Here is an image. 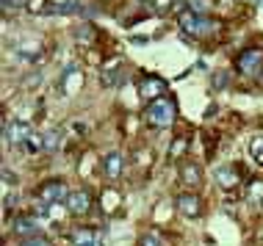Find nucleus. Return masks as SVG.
<instances>
[{
	"label": "nucleus",
	"mask_w": 263,
	"mask_h": 246,
	"mask_svg": "<svg viewBox=\"0 0 263 246\" xmlns=\"http://www.w3.org/2000/svg\"><path fill=\"white\" fill-rule=\"evenodd\" d=\"M136 246H169V243H166V238L161 235V230H147V233L136 241Z\"/></svg>",
	"instance_id": "f3484780"
},
{
	"label": "nucleus",
	"mask_w": 263,
	"mask_h": 246,
	"mask_svg": "<svg viewBox=\"0 0 263 246\" xmlns=\"http://www.w3.org/2000/svg\"><path fill=\"white\" fill-rule=\"evenodd\" d=\"M69 188L64 180H47L45 186H39L36 199H42V205H55V202H67L69 199Z\"/></svg>",
	"instance_id": "7ed1b4c3"
},
{
	"label": "nucleus",
	"mask_w": 263,
	"mask_h": 246,
	"mask_svg": "<svg viewBox=\"0 0 263 246\" xmlns=\"http://www.w3.org/2000/svg\"><path fill=\"white\" fill-rule=\"evenodd\" d=\"M67 210L72 216H86L89 210H91V194L86 191V188H78V191L69 194V199H67Z\"/></svg>",
	"instance_id": "0eeeda50"
},
{
	"label": "nucleus",
	"mask_w": 263,
	"mask_h": 246,
	"mask_svg": "<svg viewBox=\"0 0 263 246\" xmlns=\"http://www.w3.org/2000/svg\"><path fill=\"white\" fill-rule=\"evenodd\" d=\"M17 53L23 55V58L33 61V58H39V53H42V45H39V42H25L23 47H17Z\"/></svg>",
	"instance_id": "6ab92c4d"
},
{
	"label": "nucleus",
	"mask_w": 263,
	"mask_h": 246,
	"mask_svg": "<svg viewBox=\"0 0 263 246\" xmlns=\"http://www.w3.org/2000/svg\"><path fill=\"white\" fill-rule=\"evenodd\" d=\"M175 205H177V210H180L186 219H197V216L202 213V199L197 194H180L175 199Z\"/></svg>",
	"instance_id": "6e6552de"
},
{
	"label": "nucleus",
	"mask_w": 263,
	"mask_h": 246,
	"mask_svg": "<svg viewBox=\"0 0 263 246\" xmlns=\"http://www.w3.org/2000/svg\"><path fill=\"white\" fill-rule=\"evenodd\" d=\"M213 86H216V89H224V86H227V75H224V72H216V75H213Z\"/></svg>",
	"instance_id": "a878e982"
},
{
	"label": "nucleus",
	"mask_w": 263,
	"mask_h": 246,
	"mask_svg": "<svg viewBox=\"0 0 263 246\" xmlns=\"http://www.w3.org/2000/svg\"><path fill=\"white\" fill-rule=\"evenodd\" d=\"M186 147H189V136H177L175 141L169 144V158H183Z\"/></svg>",
	"instance_id": "4be33fe9"
},
{
	"label": "nucleus",
	"mask_w": 263,
	"mask_h": 246,
	"mask_svg": "<svg viewBox=\"0 0 263 246\" xmlns=\"http://www.w3.org/2000/svg\"><path fill=\"white\" fill-rule=\"evenodd\" d=\"M200 180H202L200 163H194V160H183V163H180V182H186V186H197Z\"/></svg>",
	"instance_id": "f8f14e48"
},
{
	"label": "nucleus",
	"mask_w": 263,
	"mask_h": 246,
	"mask_svg": "<svg viewBox=\"0 0 263 246\" xmlns=\"http://www.w3.org/2000/svg\"><path fill=\"white\" fill-rule=\"evenodd\" d=\"M122 169H125V158H122V152H108V155L103 158V177L108 180V182L119 180Z\"/></svg>",
	"instance_id": "9d476101"
},
{
	"label": "nucleus",
	"mask_w": 263,
	"mask_h": 246,
	"mask_svg": "<svg viewBox=\"0 0 263 246\" xmlns=\"http://www.w3.org/2000/svg\"><path fill=\"white\" fill-rule=\"evenodd\" d=\"M177 25L183 28V33H189V36L194 39H211L219 33V25L216 19H211L208 14H194V11H183L180 17H177Z\"/></svg>",
	"instance_id": "f257e3e1"
},
{
	"label": "nucleus",
	"mask_w": 263,
	"mask_h": 246,
	"mask_svg": "<svg viewBox=\"0 0 263 246\" xmlns=\"http://www.w3.org/2000/svg\"><path fill=\"white\" fill-rule=\"evenodd\" d=\"M0 6H3L6 14H9L14 9H25V0H0Z\"/></svg>",
	"instance_id": "393cba45"
},
{
	"label": "nucleus",
	"mask_w": 263,
	"mask_h": 246,
	"mask_svg": "<svg viewBox=\"0 0 263 246\" xmlns=\"http://www.w3.org/2000/svg\"><path fill=\"white\" fill-rule=\"evenodd\" d=\"M144 119H147V125H153V128H172L175 119H177L175 100H169V97L153 100L150 105H147V111H144Z\"/></svg>",
	"instance_id": "f03ea898"
},
{
	"label": "nucleus",
	"mask_w": 263,
	"mask_h": 246,
	"mask_svg": "<svg viewBox=\"0 0 263 246\" xmlns=\"http://www.w3.org/2000/svg\"><path fill=\"white\" fill-rule=\"evenodd\" d=\"M3 182L6 186H14V182H17V177L11 174V169H3Z\"/></svg>",
	"instance_id": "bb28decb"
},
{
	"label": "nucleus",
	"mask_w": 263,
	"mask_h": 246,
	"mask_svg": "<svg viewBox=\"0 0 263 246\" xmlns=\"http://www.w3.org/2000/svg\"><path fill=\"white\" fill-rule=\"evenodd\" d=\"M163 91H166V80L158 78V75H144V78L139 80V94L144 97V100H161Z\"/></svg>",
	"instance_id": "39448f33"
},
{
	"label": "nucleus",
	"mask_w": 263,
	"mask_h": 246,
	"mask_svg": "<svg viewBox=\"0 0 263 246\" xmlns=\"http://www.w3.org/2000/svg\"><path fill=\"white\" fill-rule=\"evenodd\" d=\"M250 155L255 163H260L263 166V136L258 133V136H252V141H250Z\"/></svg>",
	"instance_id": "aec40b11"
},
{
	"label": "nucleus",
	"mask_w": 263,
	"mask_h": 246,
	"mask_svg": "<svg viewBox=\"0 0 263 246\" xmlns=\"http://www.w3.org/2000/svg\"><path fill=\"white\" fill-rule=\"evenodd\" d=\"M31 136H33V128L28 122H14V125L6 128V141H11L17 147H25L28 141H31Z\"/></svg>",
	"instance_id": "1a4fd4ad"
},
{
	"label": "nucleus",
	"mask_w": 263,
	"mask_h": 246,
	"mask_svg": "<svg viewBox=\"0 0 263 246\" xmlns=\"http://www.w3.org/2000/svg\"><path fill=\"white\" fill-rule=\"evenodd\" d=\"M72 243L75 246H100V233L91 227H78L72 233Z\"/></svg>",
	"instance_id": "ddd939ff"
},
{
	"label": "nucleus",
	"mask_w": 263,
	"mask_h": 246,
	"mask_svg": "<svg viewBox=\"0 0 263 246\" xmlns=\"http://www.w3.org/2000/svg\"><path fill=\"white\" fill-rule=\"evenodd\" d=\"M216 182L222 188H236L238 186V169L236 166H219L216 169Z\"/></svg>",
	"instance_id": "2eb2a0df"
},
{
	"label": "nucleus",
	"mask_w": 263,
	"mask_h": 246,
	"mask_svg": "<svg viewBox=\"0 0 263 246\" xmlns=\"http://www.w3.org/2000/svg\"><path fill=\"white\" fill-rule=\"evenodd\" d=\"M61 144H64V130L61 128H50L42 136V150L45 152H59Z\"/></svg>",
	"instance_id": "4468645a"
},
{
	"label": "nucleus",
	"mask_w": 263,
	"mask_h": 246,
	"mask_svg": "<svg viewBox=\"0 0 263 246\" xmlns=\"http://www.w3.org/2000/svg\"><path fill=\"white\" fill-rule=\"evenodd\" d=\"M11 227H14V233H17V235H23V238H31V235H39V230H42V221L36 219V216H17Z\"/></svg>",
	"instance_id": "9b49d317"
},
{
	"label": "nucleus",
	"mask_w": 263,
	"mask_h": 246,
	"mask_svg": "<svg viewBox=\"0 0 263 246\" xmlns=\"http://www.w3.org/2000/svg\"><path fill=\"white\" fill-rule=\"evenodd\" d=\"M260 86H263V69H260Z\"/></svg>",
	"instance_id": "cd10ccee"
},
{
	"label": "nucleus",
	"mask_w": 263,
	"mask_h": 246,
	"mask_svg": "<svg viewBox=\"0 0 263 246\" xmlns=\"http://www.w3.org/2000/svg\"><path fill=\"white\" fill-rule=\"evenodd\" d=\"M213 9V0H189V11L194 14H208Z\"/></svg>",
	"instance_id": "5701e85b"
},
{
	"label": "nucleus",
	"mask_w": 263,
	"mask_h": 246,
	"mask_svg": "<svg viewBox=\"0 0 263 246\" xmlns=\"http://www.w3.org/2000/svg\"><path fill=\"white\" fill-rule=\"evenodd\" d=\"M122 75H125V67L105 69V72L100 75V83H103L105 89H114V86H119V80H122Z\"/></svg>",
	"instance_id": "dca6fc26"
},
{
	"label": "nucleus",
	"mask_w": 263,
	"mask_h": 246,
	"mask_svg": "<svg viewBox=\"0 0 263 246\" xmlns=\"http://www.w3.org/2000/svg\"><path fill=\"white\" fill-rule=\"evenodd\" d=\"M17 246H50V241L45 235H31V238H23Z\"/></svg>",
	"instance_id": "b1692460"
},
{
	"label": "nucleus",
	"mask_w": 263,
	"mask_h": 246,
	"mask_svg": "<svg viewBox=\"0 0 263 246\" xmlns=\"http://www.w3.org/2000/svg\"><path fill=\"white\" fill-rule=\"evenodd\" d=\"M247 202H252V205H260V202H263V177L260 180H250V188H247Z\"/></svg>",
	"instance_id": "a211bd4d"
},
{
	"label": "nucleus",
	"mask_w": 263,
	"mask_h": 246,
	"mask_svg": "<svg viewBox=\"0 0 263 246\" xmlns=\"http://www.w3.org/2000/svg\"><path fill=\"white\" fill-rule=\"evenodd\" d=\"M81 86H83V72L78 69L75 64H69L67 69L61 72V80H59V89L64 91L67 97H72L75 91H81Z\"/></svg>",
	"instance_id": "423d86ee"
},
{
	"label": "nucleus",
	"mask_w": 263,
	"mask_h": 246,
	"mask_svg": "<svg viewBox=\"0 0 263 246\" xmlns=\"http://www.w3.org/2000/svg\"><path fill=\"white\" fill-rule=\"evenodd\" d=\"M236 67H238L241 75L260 72V67H263V47H247V50H241L238 58H236Z\"/></svg>",
	"instance_id": "20e7f679"
},
{
	"label": "nucleus",
	"mask_w": 263,
	"mask_h": 246,
	"mask_svg": "<svg viewBox=\"0 0 263 246\" xmlns=\"http://www.w3.org/2000/svg\"><path fill=\"white\" fill-rule=\"evenodd\" d=\"M75 39L83 42V45H91V42H95V28H91L89 23L78 25V28H75Z\"/></svg>",
	"instance_id": "412c9836"
}]
</instances>
